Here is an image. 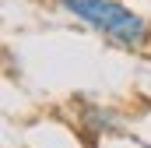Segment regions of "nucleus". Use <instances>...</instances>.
I'll list each match as a JSON object with an SVG mask.
<instances>
[{"mask_svg": "<svg viewBox=\"0 0 151 148\" xmlns=\"http://www.w3.org/2000/svg\"><path fill=\"white\" fill-rule=\"evenodd\" d=\"M141 148H151V145H141Z\"/></svg>", "mask_w": 151, "mask_h": 148, "instance_id": "3", "label": "nucleus"}, {"mask_svg": "<svg viewBox=\"0 0 151 148\" xmlns=\"http://www.w3.org/2000/svg\"><path fill=\"white\" fill-rule=\"evenodd\" d=\"M84 116L91 120V131H95V134H113L116 127H119V116H116L113 110H99V106H88V110H84Z\"/></svg>", "mask_w": 151, "mask_h": 148, "instance_id": "2", "label": "nucleus"}, {"mask_svg": "<svg viewBox=\"0 0 151 148\" xmlns=\"http://www.w3.org/2000/svg\"><path fill=\"white\" fill-rule=\"evenodd\" d=\"M60 7L119 49H144L151 42V25L119 0H60Z\"/></svg>", "mask_w": 151, "mask_h": 148, "instance_id": "1", "label": "nucleus"}]
</instances>
